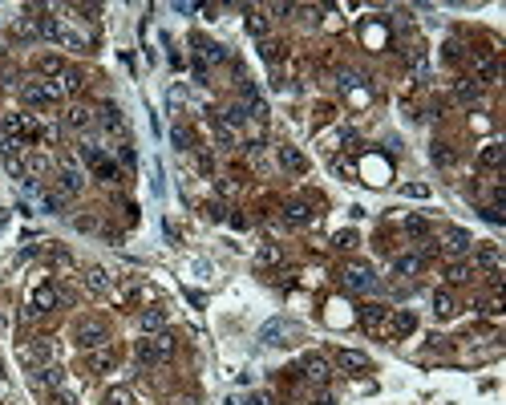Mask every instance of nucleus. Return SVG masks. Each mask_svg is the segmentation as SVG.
<instances>
[{
	"instance_id": "obj_1",
	"label": "nucleus",
	"mask_w": 506,
	"mask_h": 405,
	"mask_svg": "<svg viewBox=\"0 0 506 405\" xmlns=\"http://www.w3.org/2000/svg\"><path fill=\"white\" fill-rule=\"evenodd\" d=\"M175 349H179V341H175V332H154V336H142L138 345H134V357H138V365H146V369H154V365H166V360L175 357Z\"/></svg>"
},
{
	"instance_id": "obj_2",
	"label": "nucleus",
	"mask_w": 506,
	"mask_h": 405,
	"mask_svg": "<svg viewBox=\"0 0 506 405\" xmlns=\"http://www.w3.org/2000/svg\"><path fill=\"white\" fill-rule=\"evenodd\" d=\"M73 345H77L81 353H93V349H101V345H110V324L97 320V316H81V320L73 324Z\"/></svg>"
},
{
	"instance_id": "obj_3",
	"label": "nucleus",
	"mask_w": 506,
	"mask_h": 405,
	"mask_svg": "<svg viewBox=\"0 0 506 405\" xmlns=\"http://www.w3.org/2000/svg\"><path fill=\"white\" fill-rule=\"evenodd\" d=\"M25 360L29 365H57V336H33L29 345H25Z\"/></svg>"
},
{
	"instance_id": "obj_4",
	"label": "nucleus",
	"mask_w": 506,
	"mask_h": 405,
	"mask_svg": "<svg viewBox=\"0 0 506 405\" xmlns=\"http://www.w3.org/2000/svg\"><path fill=\"white\" fill-rule=\"evenodd\" d=\"M57 186H61V195H65V199H69V195H81V186H86V175H81V167H77L73 158H65V162H61Z\"/></svg>"
},
{
	"instance_id": "obj_5",
	"label": "nucleus",
	"mask_w": 506,
	"mask_h": 405,
	"mask_svg": "<svg viewBox=\"0 0 506 405\" xmlns=\"http://www.w3.org/2000/svg\"><path fill=\"white\" fill-rule=\"evenodd\" d=\"M292 336H300V328H296L292 320H268V324H264V332H260V341H264V345H288Z\"/></svg>"
},
{
	"instance_id": "obj_6",
	"label": "nucleus",
	"mask_w": 506,
	"mask_h": 405,
	"mask_svg": "<svg viewBox=\"0 0 506 405\" xmlns=\"http://www.w3.org/2000/svg\"><path fill=\"white\" fill-rule=\"evenodd\" d=\"M474 271H486V275H503V256H498V247L494 243H482L478 251H474Z\"/></svg>"
},
{
	"instance_id": "obj_7",
	"label": "nucleus",
	"mask_w": 506,
	"mask_h": 405,
	"mask_svg": "<svg viewBox=\"0 0 506 405\" xmlns=\"http://www.w3.org/2000/svg\"><path fill=\"white\" fill-rule=\"evenodd\" d=\"M344 284H349L353 292H372V288H377V271L368 268V264H349V268H344Z\"/></svg>"
},
{
	"instance_id": "obj_8",
	"label": "nucleus",
	"mask_w": 506,
	"mask_h": 405,
	"mask_svg": "<svg viewBox=\"0 0 506 405\" xmlns=\"http://www.w3.org/2000/svg\"><path fill=\"white\" fill-rule=\"evenodd\" d=\"M336 369H340V373H368L372 360H368V353H361V349H336Z\"/></svg>"
},
{
	"instance_id": "obj_9",
	"label": "nucleus",
	"mask_w": 506,
	"mask_h": 405,
	"mask_svg": "<svg viewBox=\"0 0 506 405\" xmlns=\"http://www.w3.org/2000/svg\"><path fill=\"white\" fill-rule=\"evenodd\" d=\"M81 280H86V288H90L93 296H110V292H114V275L101 268V264H90Z\"/></svg>"
},
{
	"instance_id": "obj_10",
	"label": "nucleus",
	"mask_w": 506,
	"mask_h": 405,
	"mask_svg": "<svg viewBox=\"0 0 506 405\" xmlns=\"http://www.w3.org/2000/svg\"><path fill=\"white\" fill-rule=\"evenodd\" d=\"M49 171H53V154H45V150H33V154H25V179H29V182L45 179Z\"/></svg>"
},
{
	"instance_id": "obj_11",
	"label": "nucleus",
	"mask_w": 506,
	"mask_h": 405,
	"mask_svg": "<svg viewBox=\"0 0 506 405\" xmlns=\"http://www.w3.org/2000/svg\"><path fill=\"white\" fill-rule=\"evenodd\" d=\"M57 304H61L57 288H53V284H41V288L33 292V300H29V312H33V316H41V312H53Z\"/></svg>"
},
{
	"instance_id": "obj_12",
	"label": "nucleus",
	"mask_w": 506,
	"mask_h": 405,
	"mask_svg": "<svg viewBox=\"0 0 506 405\" xmlns=\"http://www.w3.org/2000/svg\"><path fill=\"white\" fill-rule=\"evenodd\" d=\"M474 82H478V86H494V82H498V61H494L490 53H478V57H474Z\"/></svg>"
},
{
	"instance_id": "obj_13",
	"label": "nucleus",
	"mask_w": 506,
	"mask_h": 405,
	"mask_svg": "<svg viewBox=\"0 0 506 405\" xmlns=\"http://www.w3.org/2000/svg\"><path fill=\"white\" fill-rule=\"evenodd\" d=\"M389 312L393 308H385V304H365L361 308V324H365L368 332H385L389 328Z\"/></svg>"
},
{
	"instance_id": "obj_14",
	"label": "nucleus",
	"mask_w": 506,
	"mask_h": 405,
	"mask_svg": "<svg viewBox=\"0 0 506 405\" xmlns=\"http://www.w3.org/2000/svg\"><path fill=\"white\" fill-rule=\"evenodd\" d=\"M300 365H304V377H308V381H316V385H324V381L332 377V365H328L320 353H308Z\"/></svg>"
},
{
	"instance_id": "obj_15",
	"label": "nucleus",
	"mask_w": 506,
	"mask_h": 405,
	"mask_svg": "<svg viewBox=\"0 0 506 405\" xmlns=\"http://www.w3.org/2000/svg\"><path fill=\"white\" fill-rule=\"evenodd\" d=\"M276 158H279V167L292 171V175H304V171H308V158H304L296 146H276Z\"/></svg>"
},
{
	"instance_id": "obj_16",
	"label": "nucleus",
	"mask_w": 506,
	"mask_h": 405,
	"mask_svg": "<svg viewBox=\"0 0 506 405\" xmlns=\"http://www.w3.org/2000/svg\"><path fill=\"white\" fill-rule=\"evenodd\" d=\"M93 122H97V114H93L90 106H81V101H77V106H69V114H65V126H69V130H77V134H81V130H90Z\"/></svg>"
},
{
	"instance_id": "obj_17",
	"label": "nucleus",
	"mask_w": 506,
	"mask_h": 405,
	"mask_svg": "<svg viewBox=\"0 0 506 405\" xmlns=\"http://www.w3.org/2000/svg\"><path fill=\"white\" fill-rule=\"evenodd\" d=\"M86 365H90L93 373H110V369L118 365V353H114V345H101V349L86 353Z\"/></svg>"
},
{
	"instance_id": "obj_18",
	"label": "nucleus",
	"mask_w": 506,
	"mask_h": 405,
	"mask_svg": "<svg viewBox=\"0 0 506 405\" xmlns=\"http://www.w3.org/2000/svg\"><path fill=\"white\" fill-rule=\"evenodd\" d=\"M450 256H466L470 247H474V239H470V231H461V227H450L446 231V243H442Z\"/></svg>"
},
{
	"instance_id": "obj_19",
	"label": "nucleus",
	"mask_w": 506,
	"mask_h": 405,
	"mask_svg": "<svg viewBox=\"0 0 506 405\" xmlns=\"http://www.w3.org/2000/svg\"><path fill=\"white\" fill-rule=\"evenodd\" d=\"M37 385L49 389V393L61 389V385H65V369H61V365H41V369H37Z\"/></svg>"
},
{
	"instance_id": "obj_20",
	"label": "nucleus",
	"mask_w": 506,
	"mask_h": 405,
	"mask_svg": "<svg viewBox=\"0 0 506 405\" xmlns=\"http://www.w3.org/2000/svg\"><path fill=\"white\" fill-rule=\"evenodd\" d=\"M503 158H506V146H503V142H486V146L478 150V162H482L486 171H498V167H503Z\"/></svg>"
},
{
	"instance_id": "obj_21",
	"label": "nucleus",
	"mask_w": 506,
	"mask_h": 405,
	"mask_svg": "<svg viewBox=\"0 0 506 405\" xmlns=\"http://www.w3.org/2000/svg\"><path fill=\"white\" fill-rule=\"evenodd\" d=\"M414 328H417V316L414 312H389V328H385L389 336H409Z\"/></svg>"
},
{
	"instance_id": "obj_22",
	"label": "nucleus",
	"mask_w": 506,
	"mask_h": 405,
	"mask_svg": "<svg viewBox=\"0 0 506 405\" xmlns=\"http://www.w3.org/2000/svg\"><path fill=\"white\" fill-rule=\"evenodd\" d=\"M93 114H97V122H101L105 130H126V122H122V110H118L114 101H105V106H97Z\"/></svg>"
},
{
	"instance_id": "obj_23",
	"label": "nucleus",
	"mask_w": 506,
	"mask_h": 405,
	"mask_svg": "<svg viewBox=\"0 0 506 405\" xmlns=\"http://www.w3.org/2000/svg\"><path fill=\"white\" fill-rule=\"evenodd\" d=\"M138 324H142V332H146V336L162 332V328H166V308H146V312L138 316Z\"/></svg>"
},
{
	"instance_id": "obj_24",
	"label": "nucleus",
	"mask_w": 506,
	"mask_h": 405,
	"mask_svg": "<svg viewBox=\"0 0 506 405\" xmlns=\"http://www.w3.org/2000/svg\"><path fill=\"white\" fill-rule=\"evenodd\" d=\"M454 97H458L461 106H474V101L482 97V86H478L474 77H461V82H454Z\"/></svg>"
},
{
	"instance_id": "obj_25",
	"label": "nucleus",
	"mask_w": 506,
	"mask_h": 405,
	"mask_svg": "<svg viewBox=\"0 0 506 405\" xmlns=\"http://www.w3.org/2000/svg\"><path fill=\"white\" fill-rule=\"evenodd\" d=\"M421 268H425V260H421V256H414V251L393 260V271H397V275H417Z\"/></svg>"
},
{
	"instance_id": "obj_26",
	"label": "nucleus",
	"mask_w": 506,
	"mask_h": 405,
	"mask_svg": "<svg viewBox=\"0 0 506 405\" xmlns=\"http://www.w3.org/2000/svg\"><path fill=\"white\" fill-rule=\"evenodd\" d=\"M474 275H478V271L470 268V264H466V260H454V264H450V268H446V280H450V284H470V280H474Z\"/></svg>"
},
{
	"instance_id": "obj_27",
	"label": "nucleus",
	"mask_w": 506,
	"mask_h": 405,
	"mask_svg": "<svg viewBox=\"0 0 506 405\" xmlns=\"http://www.w3.org/2000/svg\"><path fill=\"white\" fill-rule=\"evenodd\" d=\"M37 69H41V77H45V82H53V77H61V73H65V61H61V57H53V53H45V57L37 61Z\"/></svg>"
},
{
	"instance_id": "obj_28",
	"label": "nucleus",
	"mask_w": 506,
	"mask_h": 405,
	"mask_svg": "<svg viewBox=\"0 0 506 405\" xmlns=\"http://www.w3.org/2000/svg\"><path fill=\"white\" fill-rule=\"evenodd\" d=\"M283 219L292 227H304L312 219V211H308V203H288V207H283Z\"/></svg>"
},
{
	"instance_id": "obj_29",
	"label": "nucleus",
	"mask_w": 506,
	"mask_h": 405,
	"mask_svg": "<svg viewBox=\"0 0 506 405\" xmlns=\"http://www.w3.org/2000/svg\"><path fill=\"white\" fill-rule=\"evenodd\" d=\"M454 312H458L454 296H450V292H433V316H442V320H446V316H454Z\"/></svg>"
},
{
	"instance_id": "obj_30",
	"label": "nucleus",
	"mask_w": 506,
	"mask_h": 405,
	"mask_svg": "<svg viewBox=\"0 0 506 405\" xmlns=\"http://www.w3.org/2000/svg\"><path fill=\"white\" fill-rule=\"evenodd\" d=\"M101 405H134V393H130L126 385H114V389H105Z\"/></svg>"
},
{
	"instance_id": "obj_31",
	"label": "nucleus",
	"mask_w": 506,
	"mask_h": 405,
	"mask_svg": "<svg viewBox=\"0 0 506 405\" xmlns=\"http://www.w3.org/2000/svg\"><path fill=\"white\" fill-rule=\"evenodd\" d=\"M57 86H61V93H65V97H69V93L81 90V73H77V69H65V73L57 77Z\"/></svg>"
},
{
	"instance_id": "obj_32",
	"label": "nucleus",
	"mask_w": 506,
	"mask_h": 405,
	"mask_svg": "<svg viewBox=\"0 0 506 405\" xmlns=\"http://www.w3.org/2000/svg\"><path fill=\"white\" fill-rule=\"evenodd\" d=\"M57 41H61L65 49H73V53H81V49H86V37H81V33H73V29H65V25H61Z\"/></svg>"
},
{
	"instance_id": "obj_33",
	"label": "nucleus",
	"mask_w": 506,
	"mask_h": 405,
	"mask_svg": "<svg viewBox=\"0 0 506 405\" xmlns=\"http://www.w3.org/2000/svg\"><path fill=\"white\" fill-rule=\"evenodd\" d=\"M41 207H45L49 215H61L65 211V195L61 191H49V195H41Z\"/></svg>"
},
{
	"instance_id": "obj_34",
	"label": "nucleus",
	"mask_w": 506,
	"mask_h": 405,
	"mask_svg": "<svg viewBox=\"0 0 506 405\" xmlns=\"http://www.w3.org/2000/svg\"><path fill=\"white\" fill-rule=\"evenodd\" d=\"M93 171H97V179H101V182H122V171H118V167H114L110 158H101V162H97Z\"/></svg>"
},
{
	"instance_id": "obj_35",
	"label": "nucleus",
	"mask_w": 506,
	"mask_h": 405,
	"mask_svg": "<svg viewBox=\"0 0 506 405\" xmlns=\"http://www.w3.org/2000/svg\"><path fill=\"white\" fill-rule=\"evenodd\" d=\"M215 138H219V146H223V150H235V142H239L227 122H215Z\"/></svg>"
},
{
	"instance_id": "obj_36",
	"label": "nucleus",
	"mask_w": 506,
	"mask_h": 405,
	"mask_svg": "<svg viewBox=\"0 0 506 405\" xmlns=\"http://www.w3.org/2000/svg\"><path fill=\"white\" fill-rule=\"evenodd\" d=\"M223 122H227L231 130L243 126V122H247V106H227V110H223Z\"/></svg>"
},
{
	"instance_id": "obj_37",
	"label": "nucleus",
	"mask_w": 506,
	"mask_h": 405,
	"mask_svg": "<svg viewBox=\"0 0 506 405\" xmlns=\"http://www.w3.org/2000/svg\"><path fill=\"white\" fill-rule=\"evenodd\" d=\"M433 162H438V167H454V150H450L446 142H438V146H433Z\"/></svg>"
},
{
	"instance_id": "obj_38",
	"label": "nucleus",
	"mask_w": 506,
	"mask_h": 405,
	"mask_svg": "<svg viewBox=\"0 0 506 405\" xmlns=\"http://www.w3.org/2000/svg\"><path fill=\"white\" fill-rule=\"evenodd\" d=\"M247 29H251L255 37H264V33H268V16H264V12H251V16H247Z\"/></svg>"
},
{
	"instance_id": "obj_39",
	"label": "nucleus",
	"mask_w": 506,
	"mask_h": 405,
	"mask_svg": "<svg viewBox=\"0 0 506 405\" xmlns=\"http://www.w3.org/2000/svg\"><path fill=\"white\" fill-rule=\"evenodd\" d=\"M53 405H77V393L69 385H61V389H53Z\"/></svg>"
},
{
	"instance_id": "obj_40",
	"label": "nucleus",
	"mask_w": 506,
	"mask_h": 405,
	"mask_svg": "<svg viewBox=\"0 0 506 405\" xmlns=\"http://www.w3.org/2000/svg\"><path fill=\"white\" fill-rule=\"evenodd\" d=\"M260 53H264V61H279V57H283V45H276V41H260Z\"/></svg>"
},
{
	"instance_id": "obj_41",
	"label": "nucleus",
	"mask_w": 506,
	"mask_h": 405,
	"mask_svg": "<svg viewBox=\"0 0 506 405\" xmlns=\"http://www.w3.org/2000/svg\"><path fill=\"white\" fill-rule=\"evenodd\" d=\"M199 53H203L207 61H223V57H227V49L223 45H203V41H199Z\"/></svg>"
},
{
	"instance_id": "obj_42",
	"label": "nucleus",
	"mask_w": 506,
	"mask_h": 405,
	"mask_svg": "<svg viewBox=\"0 0 506 405\" xmlns=\"http://www.w3.org/2000/svg\"><path fill=\"white\" fill-rule=\"evenodd\" d=\"M81 158H86V162H90V167H97V162H101V158H105V154H101V150H97V146H93V142H81Z\"/></svg>"
},
{
	"instance_id": "obj_43",
	"label": "nucleus",
	"mask_w": 506,
	"mask_h": 405,
	"mask_svg": "<svg viewBox=\"0 0 506 405\" xmlns=\"http://www.w3.org/2000/svg\"><path fill=\"white\" fill-rule=\"evenodd\" d=\"M405 231H409V235H425V231H429V223H425L421 215H409V219H405Z\"/></svg>"
},
{
	"instance_id": "obj_44",
	"label": "nucleus",
	"mask_w": 506,
	"mask_h": 405,
	"mask_svg": "<svg viewBox=\"0 0 506 405\" xmlns=\"http://www.w3.org/2000/svg\"><path fill=\"white\" fill-rule=\"evenodd\" d=\"M442 57H446V61H461V45L458 41H446V45H442Z\"/></svg>"
},
{
	"instance_id": "obj_45",
	"label": "nucleus",
	"mask_w": 506,
	"mask_h": 405,
	"mask_svg": "<svg viewBox=\"0 0 506 405\" xmlns=\"http://www.w3.org/2000/svg\"><path fill=\"white\" fill-rule=\"evenodd\" d=\"M276 260H279V247H276V243L260 247V264H276Z\"/></svg>"
},
{
	"instance_id": "obj_46",
	"label": "nucleus",
	"mask_w": 506,
	"mask_h": 405,
	"mask_svg": "<svg viewBox=\"0 0 506 405\" xmlns=\"http://www.w3.org/2000/svg\"><path fill=\"white\" fill-rule=\"evenodd\" d=\"M405 195H409V199H425V195H429V186H421V182H409V186H405Z\"/></svg>"
},
{
	"instance_id": "obj_47",
	"label": "nucleus",
	"mask_w": 506,
	"mask_h": 405,
	"mask_svg": "<svg viewBox=\"0 0 506 405\" xmlns=\"http://www.w3.org/2000/svg\"><path fill=\"white\" fill-rule=\"evenodd\" d=\"M482 219H486V223H503V211H498V207H482Z\"/></svg>"
},
{
	"instance_id": "obj_48",
	"label": "nucleus",
	"mask_w": 506,
	"mask_h": 405,
	"mask_svg": "<svg viewBox=\"0 0 506 405\" xmlns=\"http://www.w3.org/2000/svg\"><path fill=\"white\" fill-rule=\"evenodd\" d=\"M336 247H357V235H353V231H340V235H336Z\"/></svg>"
},
{
	"instance_id": "obj_49",
	"label": "nucleus",
	"mask_w": 506,
	"mask_h": 405,
	"mask_svg": "<svg viewBox=\"0 0 506 405\" xmlns=\"http://www.w3.org/2000/svg\"><path fill=\"white\" fill-rule=\"evenodd\" d=\"M73 223H77V231H93V227H97V219H93V215H77Z\"/></svg>"
},
{
	"instance_id": "obj_50",
	"label": "nucleus",
	"mask_w": 506,
	"mask_h": 405,
	"mask_svg": "<svg viewBox=\"0 0 506 405\" xmlns=\"http://www.w3.org/2000/svg\"><path fill=\"white\" fill-rule=\"evenodd\" d=\"M175 146H179V150H190V134H186V130H175Z\"/></svg>"
},
{
	"instance_id": "obj_51",
	"label": "nucleus",
	"mask_w": 506,
	"mask_h": 405,
	"mask_svg": "<svg viewBox=\"0 0 506 405\" xmlns=\"http://www.w3.org/2000/svg\"><path fill=\"white\" fill-rule=\"evenodd\" d=\"M0 142H4V126H0Z\"/></svg>"
}]
</instances>
